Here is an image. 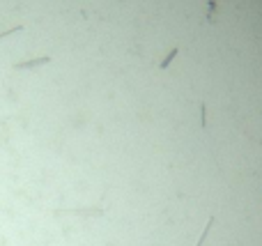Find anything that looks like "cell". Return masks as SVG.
I'll return each mask as SVG.
<instances>
[{
  "instance_id": "obj_1",
  "label": "cell",
  "mask_w": 262,
  "mask_h": 246,
  "mask_svg": "<svg viewBox=\"0 0 262 246\" xmlns=\"http://www.w3.org/2000/svg\"><path fill=\"white\" fill-rule=\"evenodd\" d=\"M46 62H51L49 58H37V60H28V62H18L16 69H28V67H39V65H46Z\"/></svg>"
},
{
  "instance_id": "obj_2",
  "label": "cell",
  "mask_w": 262,
  "mask_h": 246,
  "mask_svg": "<svg viewBox=\"0 0 262 246\" xmlns=\"http://www.w3.org/2000/svg\"><path fill=\"white\" fill-rule=\"evenodd\" d=\"M211 223H214V218H209V221H207L205 230H202V235H200V239H198V244H196V246H202V241H205V237L209 235V228H211Z\"/></svg>"
},
{
  "instance_id": "obj_3",
  "label": "cell",
  "mask_w": 262,
  "mask_h": 246,
  "mask_svg": "<svg viewBox=\"0 0 262 246\" xmlns=\"http://www.w3.org/2000/svg\"><path fill=\"white\" fill-rule=\"evenodd\" d=\"M175 56H177V48H173V51H170V53H168V58H165V60H163V62H161V69H165V67H168V62H170V60H173V58H175Z\"/></svg>"
}]
</instances>
